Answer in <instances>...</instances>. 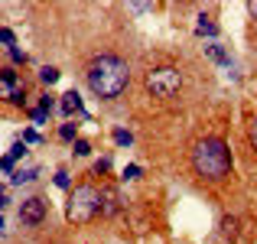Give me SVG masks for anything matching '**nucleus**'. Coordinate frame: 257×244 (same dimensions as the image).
<instances>
[{"label":"nucleus","mask_w":257,"mask_h":244,"mask_svg":"<svg viewBox=\"0 0 257 244\" xmlns=\"http://www.w3.org/2000/svg\"><path fill=\"white\" fill-rule=\"evenodd\" d=\"M127 81H131L127 62L117 59V56H98L88 65V88H91L98 98H117L127 88Z\"/></svg>","instance_id":"obj_1"},{"label":"nucleus","mask_w":257,"mask_h":244,"mask_svg":"<svg viewBox=\"0 0 257 244\" xmlns=\"http://www.w3.org/2000/svg\"><path fill=\"white\" fill-rule=\"evenodd\" d=\"M192 166L202 179H225L231 173V150L225 147V140L205 137L192 150Z\"/></svg>","instance_id":"obj_2"},{"label":"nucleus","mask_w":257,"mask_h":244,"mask_svg":"<svg viewBox=\"0 0 257 244\" xmlns=\"http://www.w3.org/2000/svg\"><path fill=\"white\" fill-rule=\"evenodd\" d=\"M101 212V192L94 186H75L69 195V221L85 225Z\"/></svg>","instance_id":"obj_3"},{"label":"nucleus","mask_w":257,"mask_h":244,"mask_svg":"<svg viewBox=\"0 0 257 244\" xmlns=\"http://www.w3.org/2000/svg\"><path fill=\"white\" fill-rule=\"evenodd\" d=\"M147 88H150L153 98H173V94H179V88H182L179 69H173V65L153 69L150 75H147Z\"/></svg>","instance_id":"obj_4"},{"label":"nucleus","mask_w":257,"mask_h":244,"mask_svg":"<svg viewBox=\"0 0 257 244\" xmlns=\"http://www.w3.org/2000/svg\"><path fill=\"white\" fill-rule=\"evenodd\" d=\"M0 94H4L7 101H13V104H23V85H20V78H17V72L13 69H4L0 72Z\"/></svg>","instance_id":"obj_5"},{"label":"nucleus","mask_w":257,"mask_h":244,"mask_svg":"<svg viewBox=\"0 0 257 244\" xmlns=\"http://www.w3.org/2000/svg\"><path fill=\"white\" fill-rule=\"evenodd\" d=\"M43 218H46V202L43 199L33 195V199H26L23 205H20V221H23V225H39Z\"/></svg>","instance_id":"obj_6"},{"label":"nucleus","mask_w":257,"mask_h":244,"mask_svg":"<svg viewBox=\"0 0 257 244\" xmlns=\"http://www.w3.org/2000/svg\"><path fill=\"white\" fill-rule=\"evenodd\" d=\"M120 212V195L114 189H101V215H117Z\"/></svg>","instance_id":"obj_7"},{"label":"nucleus","mask_w":257,"mask_h":244,"mask_svg":"<svg viewBox=\"0 0 257 244\" xmlns=\"http://www.w3.org/2000/svg\"><path fill=\"white\" fill-rule=\"evenodd\" d=\"M59 107H62L65 117H72V114H82V98H78V91H65L62 101H59Z\"/></svg>","instance_id":"obj_8"},{"label":"nucleus","mask_w":257,"mask_h":244,"mask_svg":"<svg viewBox=\"0 0 257 244\" xmlns=\"http://www.w3.org/2000/svg\"><path fill=\"white\" fill-rule=\"evenodd\" d=\"M205 56L212 59V62H218V65H228V62H231V59H228V52L221 49V46H215V43L205 46Z\"/></svg>","instance_id":"obj_9"},{"label":"nucleus","mask_w":257,"mask_h":244,"mask_svg":"<svg viewBox=\"0 0 257 244\" xmlns=\"http://www.w3.org/2000/svg\"><path fill=\"white\" fill-rule=\"evenodd\" d=\"M195 33H199V36H208V39H215V36H218V26H215L208 17H199V26H195Z\"/></svg>","instance_id":"obj_10"},{"label":"nucleus","mask_w":257,"mask_h":244,"mask_svg":"<svg viewBox=\"0 0 257 244\" xmlns=\"http://www.w3.org/2000/svg\"><path fill=\"white\" fill-rule=\"evenodd\" d=\"M10 179H13V186H23V182H33V179H36V166H30V169H17V173H13Z\"/></svg>","instance_id":"obj_11"},{"label":"nucleus","mask_w":257,"mask_h":244,"mask_svg":"<svg viewBox=\"0 0 257 244\" xmlns=\"http://www.w3.org/2000/svg\"><path fill=\"white\" fill-rule=\"evenodd\" d=\"M39 78H43L46 85H56V81H59V69H52V65H46V69L39 72Z\"/></svg>","instance_id":"obj_12"},{"label":"nucleus","mask_w":257,"mask_h":244,"mask_svg":"<svg viewBox=\"0 0 257 244\" xmlns=\"http://www.w3.org/2000/svg\"><path fill=\"white\" fill-rule=\"evenodd\" d=\"M59 137L62 140H75V124H62L59 127Z\"/></svg>","instance_id":"obj_13"},{"label":"nucleus","mask_w":257,"mask_h":244,"mask_svg":"<svg viewBox=\"0 0 257 244\" xmlns=\"http://www.w3.org/2000/svg\"><path fill=\"white\" fill-rule=\"evenodd\" d=\"M131 134H127V131H114V144H120V147H131Z\"/></svg>","instance_id":"obj_14"},{"label":"nucleus","mask_w":257,"mask_h":244,"mask_svg":"<svg viewBox=\"0 0 257 244\" xmlns=\"http://www.w3.org/2000/svg\"><path fill=\"white\" fill-rule=\"evenodd\" d=\"M13 163H17V160H13L10 153H7V157L0 160V169H4V173H17V169H13Z\"/></svg>","instance_id":"obj_15"},{"label":"nucleus","mask_w":257,"mask_h":244,"mask_svg":"<svg viewBox=\"0 0 257 244\" xmlns=\"http://www.w3.org/2000/svg\"><path fill=\"white\" fill-rule=\"evenodd\" d=\"M75 153H78V157H88V153H91L88 140H75Z\"/></svg>","instance_id":"obj_16"},{"label":"nucleus","mask_w":257,"mask_h":244,"mask_svg":"<svg viewBox=\"0 0 257 244\" xmlns=\"http://www.w3.org/2000/svg\"><path fill=\"white\" fill-rule=\"evenodd\" d=\"M39 107H43V111L49 114L52 107H56V101H52V94H43V101H39Z\"/></svg>","instance_id":"obj_17"},{"label":"nucleus","mask_w":257,"mask_h":244,"mask_svg":"<svg viewBox=\"0 0 257 244\" xmlns=\"http://www.w3.org/2000/svg\"><path fill=\"white\" fill-rule=\"evenodd\" d=\"M10 59H13L17 65H23V62H26V52H20L17 46H13V49H10Z\"/></svg>","instance_id":"obj_18"},{"label":"nucleus","mask_w":257,"mask_h":244,"mask_svg":"<svg viewBox=\"0 0 257 244\" xmlns=\"http://www.w3.org/2000/svg\"><path fill=\"white\" fill-rule=\"evenodd\" d=\"M23 153H26V144H13V147H10V157H13V160H20Z\"/></svg>","instance_id":"obj_19"},{"label":"nucleus","mask_w":257,"mask_h":244,"mask_svg":"<svg viewBox=\"0 0 257 244\" xmlns=\"http://www.w3.org/2000/svg\"><path fill=\"white\" fill-rule=\"evenodd\" d=\"M0 43H4V46H10V49H13V33H10V30H0Z\"/></svg>","instance_id":"obj_20"},{"label":"nucleus","mask_w":257,"mask_h":244,"mask_svg":"<svg viewBox=\"0 0 257 244\" xmlns=\"http://www.w3.org/2000/svg\"><path fill=\"white\" fill-rule=\"evenodd\" d=\"M56 186H59V189H69V173H59V176H56Z\"/></svg>","instance_id":"obj_21"},{"label":"nucleus","mask_w":257,"mask_h":244,"mask_svg":"<svg viewBox=\"0 0 257 244\" xmlns=\"http://www.w3.org/2000/svg\"><path fill=\"white\" fill-rule=\"evenodd\" d=\"M137 176H140V166H127L124 169V179H137Z\"/></svg>","instance_id":"obj_22"},{"label":"nucleus","mask_w":257,"mask_h":244,"mask_svg":"<svg viewBox=\"0 0 257 244\" xmlns=\"http://www.w3.org/2000/svg\"><path fill=\"white\" fill-rule=\"evenodd\" d=\"M46 117H49V114H46V111H43V107H36V111H33V120H36V124H43V120H46Z\"/></svg>","instance_id":"obj_23"},{"label":"nucleus","mask_w":257,"mask_h":244,"mask_svg":"<svg viewBox=\"0 0 257 244\" xmlns=\"http://www.w3.org/2000/svg\"><path fill=\"white\" fill-rule=\"evenodd\" d=\"M36 140H39L36 131H26V134H23V144H36Z\"/></svg>","instance_id":"obj_24"},{"label":"nucleus","mask_w":257,"mask_h":244,"mask_svg":"<svg viewBox=\"0 0 257 244\" xmlns=\"http://www.w3.org/2000/svg\"><path fill=\"white\" fill-rule=\"evenodd\" d=\"M107 166H111V160H107V157H104V160H98V166H94V173H104Z\"/></svg>","instance_id":"obj_25"},{"label":"nucleus","mask_w":257,"mask_h":244,"mask_svg":"<svg viewBox=\"0 0 257 244\" xmlns=\"http://www.w3.org/2000/svg\"><path fill=\"white\" fill-rule=\"evenodd\" d=\"M251 144H254V150H257V120L251 124Z\"/></svg>","instance_id":"obj_26"},{"label":"nucleus","mask_w":257,"mask_h":244,"mask_svg":"<svg viewBox=\"0 0 257 244\" xmlns=\"http://www.w3.org/2000/svg\"><path fill=\"white\" fill-rule=\"evenodd\" d=\"M247 10H251V13H254V17H257V0H254V4H247Z\"/></svg>","instance_id":"obj_27"},{"label":"nucleus","mask_w":257,"mask_h":244,"mask_svg":"<svg viewBox=\"0 0 257 244\" xmlns=\"http://www.w3.org/2000/svg\"><path fill=\"white\" fill-rule=\"evenodd\" d=\"M4 205H7V195H4V192H0V208H4Z\"/></svg>","instance_id":"obj_28"},{"label":"nucleus","mask_w":257,"mask_h":244,"mask_svg":"<svg viewBox=\"0 0 257 244\" xmlns=\"http://www.w3.org/2000/svg\"><path fill=\"white\" fill-rule=\"evenodd\" d=\"M0 228H4V218H0Z\"/></svg>","instance_id":"obj_29"}]
</instances>
